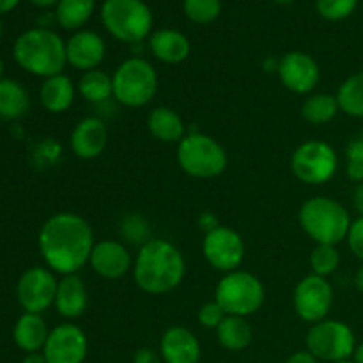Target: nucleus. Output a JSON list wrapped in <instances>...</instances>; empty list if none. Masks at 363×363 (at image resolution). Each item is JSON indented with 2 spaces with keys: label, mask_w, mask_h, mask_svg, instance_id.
Masks as SVG:
<instances>
[{
  "label": "nucleus",
  "mask_w": 363,
  "mask_h": 363,
  "mask_svg": "<svg viewBox=\"0 0 363 363\" xmlns=\"http://www.w3.org/2000/svg\"><path fill=\"white\" fill-rule=\"evenodd\" d=\"M39 252L46 268L57 275H77L94 248V230L82 215L60 211L50 216L39 229Z\"/></svg>",
  "instance_id": "nucleus-1"
},
{
  "label": "nucleus",
  "mask_w": 363,
  "mask_h": 363,
  "mask_svg": "<svg viewBox=\"0 0 363 363\" xmlns=\"http://www.w3.org/2000/svg\"><path fill=\"white\" fill-rule=\"evenodd\" d=\"M131 273L138 289L145 294L162 296L181 286L186 262L176 245L163 238H151L138 248Z\"/></svg>",
  "instance_id": "nucleus-2"
},
{
  "label": "nucleus",
  "mask_w": 363,
  "mask_h": 363,
  "mask_svg": "<svg viewBox=\"0 0 363 363\" xmlns=\"http://www.w3.org/2000/svg\"><path fill=\"white\" fill-rule=\"evenodd\" d=\"M13 57L21 69L45 80L66 67V41L52 28H28L14 41Z\"/></svg>",
  "instance_id": "nucleus-3"
},
{
  "label": "nucleus",
  "mask_w": 363,
  "mask_h": 363,
  "mask_svg": "<svg viewBox=\"0 0 363 363\" xmlns=\"http://www.w3.org/2000/svg\"><path fill=\"white\" fill-rule=\"evenodd\" d=\"M298 220L303 233L315 245H337L347 238L350 211L332 197H312L301 204Z\"/></svg>",
  "instance_id": "nucleus-4"
},
{
  "label": "nucleus",
  "mask_w": 363,
  "mask_h": 363,
  "mask_svg": "<svg viewBox=\"0 0 363 363\" xmlns=\"http://www.w3.org/2000/svg\"><path fill=\"white\" fill-rule=\"evenodd\" d=\"M113 99L126 108H142L158 92V73L149 60L130 57L112 74Z\"/></svg>",
  "instance_id": "nucleus-5"
},
{
  "label": "nucleus",
  "mask_w": 363,
  "mask_h": 363,
  "mask_svg": "<svg viewBox=\"0 0 363 363\" xmlns=\"http://www.w3.org/2000/svg\"><path fill=\"white\" fill-rule=\"evenodd\" d=\"M177 165L195 179H213L225 172L229 156L216 138L191 131L177 144Z\"/></svg>",
  "instance_id": "nucleus-6"
},
{
  "label": "nucleus",
  "mask_w": 363,
  "mask_h": 363,
  "mask_svg": "<svg viewBox=\"0 0 363 363\" xmlns=\"http://www.w3.org/2000/svg\"><path fill=\"white\" fill-rule=\"evenodd\" d=\"M101 21L108 34L128 45H138L152 34V13L142 0H105Z\"/></svg>",
  "instance_id": "nucleus-7"
},
{
  "label": "nucleus",
  "mask_w": 363,
  "mask_h": 363,
  "mask_svg": "<svg viewBox=\"0 0 363 363\" xmlns=\"http://www.w3.org/2000/svg\"><path fill=\"white\" fill-rule=\"evenodd\" d=\"M264 298L266 291L259 277L245 269L223 273L215 289L216 303L227 315H238V318H248L261 311Z\"/></svg>",
  "instance_id": "nucleus-8"
},
{
  "label": "nucleus",
  "mask_w": 363,
  "mask_h": 363,
  "mask_svg": "<svg viewBox=\"0 0 363 363\" xmlns=\"http://www.w3.org/2000/svg\"><path fill=\"white\" fill-rule=\"evenodd\" d=\"M308 353L319 362L335 363L353 357L357 350V339L350 325L337 319H325L308 328L305 337Z\"/></svg>",
  "instance_id": "nucleus-9"
},
{
  "label": "nucleus",
  "mask_w": 363,
  "mask_h": 363,
  "mask_svg": "<svg viewBox=\"0 0 363 363\" xmlns=\"http://www.w3.org/2000/svg\"><path fill=\"white\" fill-rule=\"evenodd\" d=\"M339 156L325 140H307L296 147L291 156V172L298 181L311 186L325 184L335 176Z\"/></svg>",
  "instance_id": "nucleus-10"
},
{
  "label": "nucleus",
  "mask_w": 363,
  "mask_h": 363,
  "mask_svg": "<svg viewBox=\"0 0 363 363\" xmlns=\"http://www.w3.org/2000/svg\"><path fill=\"white\" fill-rule=\"evenodd\" d=\"M333 305V287L325 277L307 275L296 284L293 293V307L298 318L308 325H315L328 318Z\"/></svg>",
  "instance_id": "nucleus-11"
},
{
  "label": "nucleus",
  "mask_w": 363,
  "mask_h": 363,
  "mask_svg": "<svg viewBox=\"0 0 363 363\" xmlns=\"http://www.w3.org/2000/svg\"><path fill=\"white\" fill-rule=\"evenodd\" d=\"M57 286H59V280L52 269L45 266H32L18 279V303L25 312L43 314L55 303Z\"/></svg>",
  "instance_id": "nucleus-12"
},
{
  "label": "nucleus",
  "mask_w": 363,
  "mask_h": 363,
  "mask_svg": "<svg viewBox=\"0 0 363 363\" xmlns=\"http://www.w3.org/2000/svg\"><path fill=\"white\" fill-rule=\"evenodd\" d=\"M202 255H204L206 262L218 272H236L243 264L245 259L243 238L238 230L220 225L218 229L204 234Z\"/></svg>",
  "instance_id": "nucleus-13"
},
{
  "label": "nucleus",
  "mask_w": 363,
  "mask_h": 363,
  "mask_svg": "<svg viewBox=\"0 0 363 363\" xmlns=\"http://www.w3.org/2000/svg\"><path fill=\"white\" fill-rule=\"evenodd\" d=\"M89 353V340L84 330L71 323H62L50 330L43 354L48 363H84Z\"/></svg>",
  "instance_id": "nucleus-14"
},
{
  "label": "nucleus",
  "mask_w": 363,
  "mask_h": 363,
  "mask_svg": "<svg viewBox=\"0 0 363 363\" xmlns=\"http://www.w3.org/2000/svg\"><path fill=\"white\" fill-rule=\"evenodd\" d=\"M277 74L287 91L294 94H311L321 80V67L312 55L293 50L279 59Z\"/></svg>",
  "instance_id": "nucleus-15"
},
{
  "label": "nucleus",
  "mask_w": 363,
  "mask_h": 363,
  "mask_svg": "<svg viewBox=\"0 0 363 363\" xmlns=\"http://www.w3.org/2000/svg\"><path fill=\"white\" fill-rule=\"evenodd\" d=\"M89 266L105 280H119L133 269V259L126 245L116 240L96 241L89 257Z\"/></svg>",
  "instance_id": "nucleus-16"
},
{
  "label": "nucleus",
  "mask_w": 363,
  "mask_h": 363,
  "mask_svg": "<svg viewBox=\"0 0 363 363\" xmlns=\"http://www.w3.org/2000/svg\"><path fill=\"white\" fill-rule=\"evenodd\" d=\"M106 53L105 39L94 30H77L66 41V59L78 71L98 69Z\"/></svg>",
  "instance_id": "nucleus-17"
},
{
  "label": "nucleus",
  "mask_w": 363,
  "mask_h": 363,
  "mask_svg": "<svg viewBox=\"0 0 363 363\" xmlns=\"http://www.w3.org/2000/svg\"><path fill=\"white\" fill-rule=\"evenodd\" d=\"M106 144H108V128L99 117H84L71 131V151L80 160H96L103 155Z\"/></svg>",
  "instance_id": "nucleus-18"
},
{
  "label": "nucleus",
  "mask_w": 363,
  "mask_h": 363,
  "mask_svg": "<svg viewBox=\"0 0 363 363\" xmlns=\"http://www.w3.org/2000/svg\"><path fill=\"white\" fill-rule=\"evenodd\" d=\"M160 357L165 363H199L202 347L191 330L170 326L160 339Z\"/></svg>",
  "instance_id": "nucleus-19"
},
{
  "label": "nucleus",
  "mask_w": 363,
  "mask_h": 363,
  "mask_svg": "<svg viewBox=\"0 0 363 363\" xmlns=\"http://www.w3.org/2000/svg\"><path fill=\"white\" fill-rule=\"evenodd\" d=\"M55 311L66 319H78L84 315L89 305L87 286L77 275H64L59 280L55 294Z\"/></svg>",
  "instance_id": "nucleus-20"
},
{
  "label": "nucleus",
  "mask_w": 363,
  "mask_h": 363,
  "mask_svg": "<svg viewBox=\"0 0 363 363\" xmlns=\"http://www.w3.org/2000/svg\"><path fill=\"white\" fill-rule=\"evenodd\" d=\"M149 50L163 64H181L191 52L190 39L176 28H160L149 35Z\"/></svg>",
  "instance_id": "nucleus-21"
},
{
  "label": "nucleus",
  "mask_w": 363,
  "mask_h": 363,
  "mask_svg": "<svg viewBox=\"0 0 363 363\" xmlns=\"http://www.w3.org/2000/svg\"><path fill=\"white\" fill-rule=\"evenodd\" d=\"M77 87L67 74L60 73L45 78L39 87V101L50 113H64L73 106Z\"/></svg>",
  "instance_id": "nucleus-22"
},
{
  "label": "nucleus",
  "mask_w": 363,
  "mask_h": 363,
  "mask_svg": "<svg viewBox=\"0 0 363 363\" xmlns=\"http://www.w3.org/2000/svg\"><path fill=\"white\" fill-rule=\"evenodd\" d=\"M147 130L163 144H179L188 133L183 117L170 106H156L149 112Z\"/></svg>",
  "instance_id": "nucleus-23"
},
{
  "label": "nucleus",
  "mask_w": 363,
  "mask_h": 363,
  "mask_svg": "<svg viewBox=\"0 0 363 363\" xmlns=\"http://www.w3.org/2000/svg\"><path fill=\"white\" fill-rule=\"evenodd\" d=\"M50 330L41 314L23 312L13 328V340L25 353H38L45 347Z\"/></svg>",
  "instance_id": "nucleus-24"
},
{
  "label": "nucleus",
  "mask_w": 363,
  "mask_h": 363,
  "mask_svg": "<svg viewBox=\"0 0 363 363\" xmlns=\"http://www.w3.org/2000/svg\"><path fill=\"white\" fill-rule=\"evenodd\" d=\"M30 108V96L27 89L13 78L0 82V119L18 121L27 116Z\"/></svg>",
  "instance_id": "nucleus-25"
},
{
  "label": "nucleus",
  "mask_w": 363,
  "mask_h": 363,
  "mask_svg": "<svg viewBox=\"0 0 363 363\" xmlns=\"http://www.w3.org/2000/svg\"><path fill=\"white\" fill-rule=\"evenodd\" d=\"M216 339L223 350L240 353L250 346L252 339H254V330L247 318L227 315L222 325L216 328Z\"/></svg>",
  "instance_id": "nucleus-26"
},
{
  "label": "nucleus",
  "mask_w": 363,
  "mask_h": 363,
  "mask_svg": "<svg viewBox=\"0 0 363 363\" xmlns=\"http://www.w3.org/2000/svg\"><path fill=\"white\" fill-rule=\"evenodd\" d=\"M77 92L85 101L94 103V105L106 103L110 98H113L112 77L103 69L85 71L78 80Z\"/></svg>",
  "instance_id": "nucleus-27"
},
{
  "label": "nucleus",
  "mask_w": 363,
  "mask_h": 363,
  "mask_svg": "<svg viewBox=\"0 0 363 363\" xmlns=\"http://www.w3.org/2000/svg\"><path fill=\"white\" fill-rule=\"evenodd\" d=\"M96 0H59L55 7L57 23L66 30H82L94 13Z\"/></svg>",
  "instance_id": "nucleus-28"
},
{
  "label": "nucleus",
  "mask_w": 363,
  "mask_h": 363,
  "mask_svg": "<svg viewBox=\"0 0 363 363\" xmlns=\"http://www.w3.org/2000/svg\"><path fill=\"white\" fill-rule=\"evenodd\" d=\"M339 110L335 96L328 92H315V94H308V98L301 105V117L308 124L319 126V124H326L335 119Z\"/></svg>",
  "instance_id": "nucleus-29"
},
{
  "label": "nucleus",
  "mask_w": 363,
  "mask_h": 363,
  "mask_svg": "<svg viewBox=\"0 0 363 363\" xmlns=\"http://www.w3.org/2000/svg\"><path fill=\"white\" fill-rule=\"evenodd\" d=\"M340 112L363 119V71L351 74L340 84L335 94Z\"/></svg>",
  "instance_id": "nucleus-30"
},
{
  "label": "nucleus",
  "mask_w": 363,
  "mask_h": 363,
  "mask_svg": "<svg viewBox=\"0 0 363 363\" xmlns=\"http://www.w3.org/2000/svg\"><path fill=\"white\" fill-rule=\"evenodd\" d=\"M311 268L314 275L328 277L337 272L340 264V254L333 245H315L311 254Z\"/></svg>",
  "instance_id": "nucleus-31"
},
{
  "label": "nucleus",
  "mask_w": 363,
  "mask_h": 363,
  "mask_svg": "<svg viewBox=\"0 0 363 363\" xmlns=\"http://www.w3.org/2000/svg\"><path fill=\"white\" fill-rule=\"evenodd\" d=\"M183 11L190 21L197 25L213 23L222 13L220 0H184Z\"/></svg>",
  "instance_id": "nucleus-32"
},
{
  "label": "nucleus",
  "mask_w": 363,
  "mask_h": 363,
  "mask_svg": "<svg viewBox=\"0 0 363 363\" xmlns=\"http://www.w3.org/2000/svg\"><path fill=\"white\" fill-rule=\"evenodd\" d=\"M119 234L126 243L138 245V248H140L142 245L151 240V227L144 216L131 213V215L124 216L123 222H121Z\"/></svg>",
  "instance_id": "nucleus-33"
},
{
  "label": "nucleus",
  "mask_w": 363,
  "mask_h": 363,
  "mask_svg": "<svg viewBox=\"0 0 363 363\" xmlns=\"http://www.w3.org/2000/svg\"><path fill=\"white\" fill-rule=\"evenodd\" d=\"M358 0H315L319 16L328 21H342L354 13Z\"/></svg>",
  "instance_id": "nucleus-34"
},
{
  "label": "nucleus",
  "mask_w": 363,
  "mask_h": 363,
  "mask_svg": "<svg viewBox=\"0 0 363 363\" xmlns=\"http://www.w3.org/2000/svg\"><path fill=\"white\" fill-rule=\"evenodd\" d=\"M227 318V314L223 312V308L216 303L215 300L213 301H206L197 312V319L201 323V326L208 330H216L220 325H222L223 319Z\"/></svg>",
  "instance_id": "nucleus-35"
},
{
  "label": "nucleus",
  "mask_w": 363,
  "mask_h": 363,
  "mask_svg": "<svg viewBox=\"0 0 363 363\" xmlns=\"http://www.w3.org/2000/svg\"><path fill=\"white\" fill-rule=\"evenodd\" d=\"M346 240L347 245H350V250L363 261V216L357 218L354 222H351L350 233H347Z\"/></svg>",
  "instance_id": "nucleus-36"
},
{
  "label": "nucleus",
  "mask_w": 363,
  "mask_h": 363,
  "mask_svg": "<svg viewBox=\"0 0 363 363\" xmlns=\"http://www.w3.org/2000/svg\"><path fill=\"white\" fill-rule=\"evenodd\" d=\"M62 155V147H60L59 142H55L53 138H46L41 145H39L38 158L41 160L43 165H53L57 163V160Z\"/></svg>",
  "instance_id": "nucleus-37"
},
{
  "label": "nucleus",
  "mask_w": 363,
  "mask_h": 363,
  "mask_svg": "<svg viewBox=\"0 0 363 363\" xmlns=\"http://www.w3.org/2000/svg\"><path fill=\"white\" fill-rule=\"evenodd\" d=\"M197 223H199V227L204 230V234L211 233V230L218 229V227H220L218 216H216L213 211H202L201 215H199Z\"/></svg>",
  "instance_id": "nucleus-38"
},
{
  "label": "nucleus",
  "mask_w": 363,
  "mask_h": 363,
  "mask_svg": "<svg viewBox=\"0 0 363 363\" xmlns=\"http://www.w3.org/2000/svg\"><path fill=\"white\" fill-rule=\"evenodd\" d=\"M162 357L156 353L151 347H140V350L135 351L133 354V363H160Z\"/></svg>",
  "instance_id": "nucleus-39"
},
{
  "label": "nucleus",
  "mask_w": 363,
  "mask_h": 363,
  "mask_svg": "<svg viewBox=\"0 0 363 363\" xmlns=\"http://www.w3.org/2000/svg\"><path fill=\"white\" fill-rule=\"evenodd\" d=\"M346 174H347V177L353 181V183H357V184L363 183V163L347 162Z\"/></svg>",
  "instance_id": "nucleus-40"
},
{
  "label": "nucleus",
  "mask_w": 363,
  "mask_h": 363,
  "mask_svg": "<svg viewBox=\"0 0 363 363\" xmlns=\"http://www.w3.org/2000/svg\"><path fill=\"white\" fill-rule=\"evenodd\" d=\"M286 363H321V362H319L314 354L308 353V351L305 350V351H296V353L291 354V357L286 360Z\"/></svg>",
  "instance_id": "nucleus-41"
},
{
  "label": "nucleus",
  "mask_w": 363,
  "mask_h": 363,
  "mask_svg": "<svg viewBox=\"0 0 363 363\" xmlns=\"http://www.w3.org/2000/svg\"><path fill=\"white\" fill-rule=\"evenodd\" d=\"M353 204H354V209L360 213V216H363V183L357 184V188H354Z\"/></svg>",
  "instance_id": "nucleus-42"
},
{
  "label": "nucleus",
  "mask_w": 363,
  "mask_h": 363,
  "mask_svg": "<svg viewBox=\"0 0 363 363\" xmlns=\"http://www.w3.org/2000/svg\"><path fill=\"white\" fill-rule=\"evenodd\" d=\"M21 363H48V362H46L43 351H38V353H27V354H25V358L21 360Z\"/></svg>",
  "instance_id": "nucleus-43"
},
{
  "label": "nucleus",
  "mask_w": 363,
  "mask_h": 363,
  "mask_svg": "<svg viewBox=\"0 0 363 363\" xmlns=\"http://www.w3.org/2000/svg\"><path fill=\"white\" fill-rule=\"evenodd\" d=\"M20 4V0H0V14H6L13 11Z\"/></svg>",
  "instance_id": "nucleus-44"
},
{
  "label": "nucleus",
  "mask_w": 363,
  "mask_h": 363,
  "mask_svg": "<svg viewBox=\"0 0 363 363\" xmlns=\"http://www.w3.org/2000/svg\"><path fill=\"white\" fill-rule=\"evenodd\" d=\"M262 69L268 71V73H273V71H279V59H273V57H269V59H266L264 62H262Z\"/></svg>",
  "instance_id": "nucleus-45"
},
{
  "label": "nucleus",
  "mask_w": 363,
  "mask_h": 363,
  "mask_svg": "<svg viewBox=\"0 0 363 363\" xmlns=\"http://www.w3.org/2000/svg\"><path fill=\"white\" fill-rule=\"evenodd\" d=\"M354 286H357L358 291H362L363 293V264L358 268L357 275H354Z\"/></svg>",
  "instance_id": "nucleus-46"
},
{
  "label": "nucleus",
  "mask_w": 363,
  "mask_h": 363,
  "mask_svg": "<svg viewBox=\"0 0 363 363\" xmlns=\"http://www.w3.org/2000/svg\"><path fill=\"white\" fill-rule=\"evenodd\" d=\"M28 2L34 4V6L38 7H50V6H57L59 0H28Z\"/></svg>",
  "instance_id": "nucleus-47"
},
{
  "label": "nucleus",
  "mask_w": 363,
  "mask_h": 363,
  "mask_svg": "<svg viewBox=\"0 0 363 363\" xmlns=\"http://www.w3.org/2000/svg\"><path fill=\"white\" fill-rule=\"evenodd\" d=\"M353 358H354V363H363V342L357 346V350H354L353 353Z\"/></svg>",
  "instance_id": "nucleus-48"
},
{
  "label": "nucleus",
  "mask_w": 363,
  "mask_h": 363,
  "mask_svg": "<svg viewBox=\"0 0 363 363\" xmlns=\"http://www.w3.org/2000/svg\"><path fill=\"white\" fill-rule=\"evenodd\" d=\"M275 4H279V6H289V4H293L294 0H273Z\"/></svg>",
  "instance_id": "nucleus-49"
},
{
  "label": "nucleus",
  "mask_w": 363,
  "mask_h": 363,
  "mask_svg": "<svg viewBox=\"0 0 363 363\" xmlns=\"http://www.w3.org/2000/svg\"><path fill=\"white\" fill-rule=\"evenodd\" d=\"M4 80V60L0 59V82Z\"/></svg>",
  "instance_id": "nucleus-50"
},
{
  "label": "nucleus",
  "mask_w": 363,
  "mask_h": 363,
  "mask_svg": "<svg viewBox=\"0 0 363 363\" xmlns=\"http://www.w3.org/2000/svg\"><path fill=\"white\" fill-rule=\"evenodd\" d=\"M2 35H4V23L2 20H0V41H2Z\"/></svg>",
  "instance_id": "nucleus-51"
},
{
  "label": "nucleus",
  "mask_w": 363,
  "mask_h": 363,
  "mask_svg": "<svg viewBox=\"0 0 363 363\" xmlns=\"http://www.w3.org/2000/svg\"><path fill=\"white\" fill-rule=\"evenodd\" d=\"M335 363H354V360H350V358H347V360H340V362H335Z\"/></svg>",
  "instance_id": "nucleus-52"
}]
</instances>
